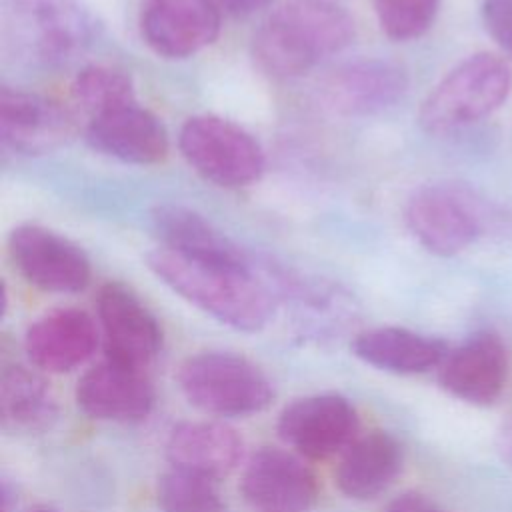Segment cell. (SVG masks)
I'll return each mask as SVG.
<instances>
[{"mask_svg":"<svg viewBox=\"0 0 512 512\" xmlns=\"http://www.w3.org/2000/svg\"><path fill=\"white\" fill-rule=\"evenodd\" d=\"M146 264L170 290L234 330L258 332L274 314V294L254 264L198 260L164 246L148 252Z\"/></svg>","mask_w":512,"mask_h":512,"instance_id":"cell-1","label":"cell"},{"mask_svg":"<svg viewBox=\"0 0 512 512\" xmlns=\"http://www.w3.org/2000/svg\"><path fill=\"white\" fill-rule=\"evenodd\" d=\"M354 34V18L342 6L330 0H292L258 28L252 56L264 74L290 80L344 50Z\"/></svg>","mask_w":512,"mask_h":512,"instance_id":"cell-2","label":"cell"},{"mask_svg":"<svg viewBox=\"0 0 512 512\" xmlns=\"http://www.w3.org/2000/svg\"><path fill=\"white\" fill-rule=\"evenodd\" d=\"M2 36L36 66H62L86 52L100 22L80 0H0Z\"/></svg>","mask_w":512,"mask_h":512,"instance_id":"cell-3","label":"cell"},{"mask_svg":"<svg viewBox=\"0 0 512 512\" xmlns=\"http://www.w3.org/2000/svg\"><path fill=\"white\" fill-rule=\"evenodd\" d=\"M512 76L504 60L478 52L454 66L424 98L420 126L430 134H448L470 126L496 108L510 92Z\"/></svg>","mask_w":512,"mask_h":512,"instance_id":"cell-4","label":"cell"},{"mask_svg":"<svg viewBox=\"0 0 512 512\" xmlns=\"http://www.w3.org/2000/svg\"><path fill=\"white\" fill-rule=\"evenodd\" d=\"M178 384L192 406L224 418L262 412L274 398L268 376L232 352H200L186 358Z\"/></svg>","mask_w":512,"mask_h":512,"instance_id":"cell-5","label":"cell"},{"mask_svg":"<svg viewBox=\"0 0 512 512\" xmlns=\"http://www.w3.org/2000/svg\"><path fill=\"white\" fill-rule=\"evenodd\" d=\"M178 148L202 178L222 188L250 186L266 166L264 150L252 134L212 114L188 118L180 128Z\"/></svg>","mask_w":512,"mask_h":512,"instance_id":"cell-6","label":"cell"},{"mask_svg":"<svg viewBox=\"0 0 512 512\" xmlns=\"http://www.w3.org/2000/svg\"><path fill=\"white\" fill-rule=\"evenodd\" d=\"M404 220L412 236L436 256H454L484 232V208L462 184L420 186L406 202Z\"/></svg>","mask_w":512,"mask_h":512,"instance_id":"cell-7","label":"cell"},{"mask_svg":"<svg viewBox=\"0 0 512 512\" xmlns=\"http://www.w3.org/2000/svg\"><path fill=\"white\" fill-rule=\"evenodd\" d=\"M8 252L16 270L36 288L74 294L90 282V260L70 238L38 224H22L10 232Z\"/></svg>","mask_w":512,"mask_h":512,"instance_id":"cell-8","label":"cell"},{"mask_svg":"<svg viewBox=\"0 0 512 512\" xmlns=\"http://www.w3.org/2000/svg\"><path fill=\"white\" fill-rule=\"evenodd\" d=\"M106 358L144 370L162 348V330L150 308L124 284L108 282L96 296Z\"/></svg>","mask_w":512,"mask_h":512,"instance_id":"cell-9","label":"cell"},{"mask_svg":"<svg viewBox=\"0 0 512 512\" xmlns=\"http://www.w3.org/2000/svg\"><path fill=\"white\" fill-rule=\"evenodd\" d=\"M408 90L406 70L382 58H362L332 70L320 84L322 104L346 118H362L388 110Z\"/></svg>","mask_w":512,"mask_h":512,"instance_id":"cell-10","label":"cell"},{"mask_svg":"<svg viewBox=\"0 0 512 512\" xmlns=\"http://www.w3.org/2000/svg\"><path fill=\"white\" fill-rule=\"evenodd\" d=\"M280 438L306 458H326L346 450L358 432L354 406L338 394L304 396L288 404L278 418Z\"/></svg>","mask_w":512,"mask_h":512,"instance_id":"cell-11","label":"cell"},{"mask_svg":"<svg viewBox=\"0 0 512 512\" xmlns=\"http://www.w3.org/2000/svg\"><path fill=\"white\" fill-rule=\"evenodd\" d=\"M222 26L214 0H142L140 34L162 58H188L210 46Z\"/></svg>","mask_w":512,"mask_h":512,"instance_id":"cell-12","label":"cell"},{"mask_svg":"<svg viewBox=\"0 0 512 512\" xmlns=\"http://www.w3.org/2000/svg\"><path fill=\"white\" fill-rule=\"evenodd\" d=\"M240 490L254 512H310L318 498L314 472L282 448H262L246 464Z\"/></svg>","mask_w":512,"mask_h":512,"instance_id":"cell-13","label":"cell"},{"mask_svg":"<svg viewBox=\"0 0 512 512\" xmlns=\"http://www.w3.org/2000/svg\"><path fill=\"white\" fill-rule=\"evenodd\" d=\"M76 132L74 116L36 92L0 88V138L20 154H44L66 144Z\"/></svg>","mask_w":512,"mask_h":512,"instance_id":"cell-14","label":"cell"},{"mask_svg":"<svg viewBox=\"0 0 512 512\" xmlns=\"http://www.w3.org/2000/svg\"><path fill=\"white\" fill-rule=\"evenodd\" d=\"M76 402L96 420L140 422L152 410L154 388L144 370L106 358L78 380Z\"/></svg>","mask_w":512,"mask_h":512,"instance_id":"cell-15","label":"cell"},{"mask_svg":"<svg viewBox=\"0 0 512 512\" xmlns=\"http://www.w3.org/2000/svg\"><path fill=\"white\" fill-rule=\"evenodd\" d=\"M508 356L502 340L492 332L470 336L440 364V384L454 398L468 404H494L506 384Z\"/></svg>","mask_w":512,"mask_h":512,"instance_id":"cell-16","label":"cell"},{"mask_svg":"<svg viewBox=\"0 0 512 512\" xmlns=\"http://www.w3.org/2000/svg\"><path fill=\"white\" fill-rule=\"evenodd\" d=\"M86 140L94 150L128 164H156L168 154L164 124L138 102L90 118Z\"/></svg>","mask_w":512,"mask_h":512,"instance_id":"cell-17","label":"cell"},{"mask_svg":"<svg viewBox=\"0 0 512 512\" xmlns=\"http://www.w3.org/2000/svg\"><path fill=\"white\" fill-rule=\"evenodd\" d=\"M98 324L80 308H56L40 316L24 336L30 362L62 374L84 364L98 344Z\"/></svg>","mask_w":512,"mask_h":512,"instance_id":"cell-18","label":"cell"},{"mask_svg":"<svg viewBox=\"0 0 512 512\" xmlns=\"http://www.w3.org/2000/svg\"><path fill=\"white\" fill-rule=\"evenodd\" d=\"M150 220L162 242L160 246L168 250L198 260L252 264L248 254L232 238L192 208L182 204H158L150 212Z\"/></svg>","mask_w":512,"mask_h":512,"instance_id":"cell-19","label":"cell"},{"mask_svg":"<svg viewBox=\"0 0 512 512\" xmlns=\"http://www.w3.org/2000/svg\"><path fill=\"white\" fill-rule=\"evenodd\" d=\"M242 438L222 422H182L166 440V456L174 468L208 478L230 474L242 460Z\"/></svg>","mask_w":512,"mask_h":512,"instance_id":"cell-20","label":"cell"},{"mask_svg":"<svg viewBox=\"0 0 512 512\" xmlns=\"http://www.w3.org/2000/svg\"><path fill=\"white\" fill-rule=\"evenodd\" d=\"M352 350L366 364L394 374H422L440 366L448 356L444 340L398 326L360 332Z\"/></svg>","mask_w":512,"mask_h":512,"instance_id":"cell-21","label":"cell"},{"mask_svg":"<svg viewBox=\"0 0 512 512\" xmlns=\"http://www.w3.org/2000/svg\"><path fill=\"white\" fill-rule=\"evenodd\" d=\"M402 468V448L394 436L376 430L356 438L342 454L336 484L352 500H372L382 494Z\"/></svg>","mask_w":512,"mask_h":512,"instance_id":"cell-22","label":"cell"},{"mask_svg":"<svg viewBox=\"0 0 512 512\" xmlns=\"http://www.w3.org/2000/svg\"><path fill=\"white\" fill-rule=\"evenodd\" d=\"M0 416L6 428L44 430L56 418V398L38 372L6 366L0 376Z\"/></svg>","mask_w":512,"mask_h":512,"instance_id":"cell-23","label":"cell"},{"mask_svg":"<svg viewBox=\"0 0 512 512\" xmlns=\"http://www.w3.org/2000/svg\"><path fill=\"white\" fill-rule=\"evenodd\" d=\"M158 512H224V504L214 478L170 468L156 488Z\"/></svg>","mask_w":512,"mask_h":512,"instance_id":"cell-24","label":"cell"},{"mask_svg":"<svg viewBox=\"0 0 512 512\" xmlns=\"http://www.w3.org/2000/svg\"><path fill=\"white\" fill-rule=\"evenodd\" d=\"M74 96L90 118L136 102L130 76L110 66H86L74 80Z\"/></svg>","mask_w":512,"mask_h":512,"instance_id":"cell-25","label":"cell"},{"mask_svg":"<svg viewBox=\"0 0 512 512\" xmlns=\"http://www.w3.org/2000/svg\"><path fill=\"white\" fill-rule=\"evenodd\" d=\"M440 0H374L380 30L394 42L416 40L428 32Z\"/></svg>","mask_w":512,"mask_h":512,"instance_id":"cell-26","label":"cell"},{"mask_svg":"<svg viewBox=\"0 0 512 512\" xmlns=\"http://www.w3.org/2000/svg\"><path fill=\"white\" fill-rule=\"evenodd\" d=\"M480 12L492 40L512 54V0H484Z\"/></svg>","mask_w":512,"mask_h":512,"instance_id":"cell-27","label":"cell"},{"mask_svg":"<svg viewBox=\"0 0 512 512\" xmlns=\"http://www.w3.org/2000/svg\"><path fill=\"white\" fill-rule=\"evenodd\" d=\"M386 512H444V510L434 500H430L420 492H404L388 504Z\"/></svg>","mask_w":512,"mask_h":512,"instance_id":"cell-28","label":"cell"},{"mask_svg":"<svg viewBox=\"0 0 512 512\" xmlns=\"http://www.w3.org/2000/svg\"><path fill=\"white\" fill-rule=\"evenodd\" d=\"M214 2L220 8V12H226L228 16H234V18H246L266 8L272 0H214Z\"/></svg>","mask_w":512,"mask_h":512,"instance_id":"cell-29","label":"cell"},{"mask_svg":"<svg viewBox=\"0 0 512 512\" xmlns=\"http://www.w3.org/2000/svg\"><path fill=\"white\" fill-rule=\"evenodd\" d=\"M496 450H498L502 462L512 468V416L506 422H502V426L498 428Z\"/></svg>","mask_w":512,"mask_h":512,"instance_id":"cell-30","label":"cell"},{"mask_svg":"<svg viewBox=\"0 0 512 512\" xmlns=\"http://www.w3.org/2000/svg\"><path fill=\"white\" fill-rule=\"evenodd\" d=\"M32 512H56V510H50V508H34Z\"/></svg>","mask_w":512,"mask_h":512,"instance_id":"cell-31","label":"cell"}]
</instances>
